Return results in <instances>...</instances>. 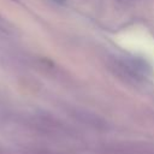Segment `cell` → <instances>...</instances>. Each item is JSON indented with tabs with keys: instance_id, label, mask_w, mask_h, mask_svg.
<instances>
[{
	"instance_id": "6da1fadb",
	"label": "cell",
	"mask_w": 154,
	"mask_h": 154,
	"mask_svg": "<svg viewBox=\"0 0 154 154\" xmlns=\"http://www.w3.org/2000/svg\"><path fill=\"white\" fill-rule=\"evenodd\" d=\"M59 1H64V0H59Z\"/></svg>"
}]
</instances>
